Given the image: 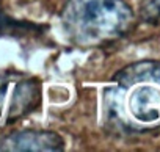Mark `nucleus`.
<instances>
[{
    "mask_svg": "<svg viewBox=\"0 0 160 152\" xmlns=\"http://www.w3.org/2000/svg\"><path fill=\"white\" fill-rule=\"evenodd\" d=\"M63 138L53 132L25 130L0 138V150H60Z\"/></svg>",
    "mask_w": 160,
    "mask_h": 152,
    "instance_id": "nucleus-4",
    "label": "nucleus"
},
{
    "mask_svg": "<svg viewBox=\"0 0 160 152\" xmlns=\"http://www.w3.org/2000/svg\"><path fill=\"white\" fill-rule=\"evenodd\" d=\"M39 85L22 74H0V129H5L36 108Z\"/></svg>",
    "mask_w": 160,
    "mask_h": 152,
    "instance_id": "nucleus-3",
    "label": "nucleus"
},
{
    "mask_svg": "<svg viewBox=\"0 0 160 152\" xmlns=\"http://www.w3.org/2000/svg\"><path fill=\"white\" fill-rule=\"evenodd\" d=\"M144 14L149 19L160 17V0H149L144 7Z\"/></svg>",
    "mask_w": 160,
    "mask_h": 152,
    "instance_id": "nucleus-5",
    "label": "nucleus"
},
{
    "mask_svg": "<svg viewBox=\"0 0 160 152\" xmlns=\"http://www.w3.org/2000/svg\"><path fill=\"white\" fill-rule=\"evenodd\" d=\"M60 17L72 42L99 46L124 35L133 14L122 0H68Z\"/></svg>",
    "mask_w": 160,
    "mask_h": 152,
    "instance_id": "nucleus-2",
    "label": "nucleus"
},
{
    "mask_svg": "<svg viewBox=\"0 0 160 152\" xmlns=\"http://www.w3.org/2000/svg\"><path fill=\"white\" fill-rule=\"evenodd\" d=\"M107 124L121 133H146L160 127V63L138 61L121 69L104 93Z\"/></svg>",
    "mask_w": 160,
    "mask_h": 152,
    "instance_id": "nucleus-1",
    "label": "nucleus"
}]
</instances>
